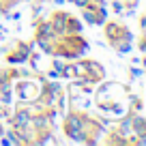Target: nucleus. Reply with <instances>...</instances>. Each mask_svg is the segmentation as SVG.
I'll return each instance as SVG.
<instances>
[{
	"mask_svg": "<svg viewBox=\"0 0 146 146\" xmlns=\"http://www.w3.org/2000/svg\"><path fill=\"white\" fill-rule=\"evenodd\" d=\"M32 123L36 125V129H43V127L47 125V120H45V116H36V118L32 120Z\"/></svg>",
	"mask_w": 146,
	"mask_h": 146,
	"instance_id": "obj_4",
	"label": "nucleus"
},
{
	"mask_svg": "<svg viewBox=\"0 0 146 146\" xmlns=\"http://www.w3.org/2000/svg\"><path fill=\"white\" fill-rule=\"evenodd\" d=\"M140 26H142V32H144V35H146V15H144V17L140 19Z\"/></svg>",
	"mask_w": 146,
	"mask_h": 146,
	"instance_id": "obj_6",
	"label": "nucleus"
},
{
	"mask_svg": "<svg viewBox=\"0 0 146 146\" xmlns=\"http://www.w3.org/2000/svg\"><path fill=\"white\" fill-rule=\"evenodd\" d=\"M52 36H54L52 24H41V26H39V39H52Z\"/></svg>",
	"mask_w": 146,
	"mask_h": 146,
	"instance_id": "obj_2",
	"label": "nucleus"
},
{
	"mask_svg": "<svg viewBox=\"0 0 146 146\" xmlns=\"http://www.w3.org/2000/svg\"><path fill=\"white\" fill-rule=\"evenodd\" d=\"M69 2H73V5H78V7H82V9H86V7L90 5V0H69Z\"/></svg>",
	"mask_w": 146,
	"mask_h": 146,
	"instance_id": "obj_5",
	"label": "nucleus"
},
{
	"mask_svg": "<svg viewBox=\"0 0 146 146\" xmlns=\"http://www.w3.org/2000/svg\"><path fill=\"white\" fill-rule=\"evenodd\" d=\"M67 19H69V13H56V17H54V22H52V28H54V32H64V28H67Z\"/></svg>",
	"mask_w": 146,
	"mask_h": 146,
	"instance_id": "obj_1",
	"label": "nucleus"
},
{
	"mask_svg": "<svg viewBox=\"0 0 146 146\" xmlns=\"http://www.w3.org/2000/svg\"><path fill=\"white\" fill-rule=\"evenodd\" d=\"M28 123H30V114H28V112H19V114L15 116V120H13L15 127H26Z\"/></svg>",
	"mask_w": 146,
	"mask_h": 146,
	"instance_id": "obj_3",
	"label": "nucleus"
}]
</instances>
